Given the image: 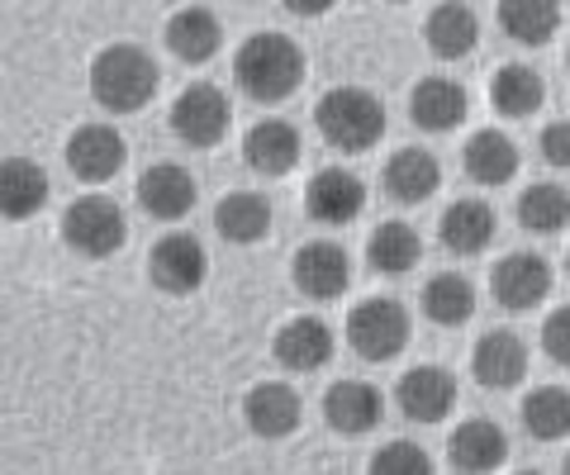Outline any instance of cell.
I'll return each instance as SVG.
<instances>
[{
  "label": "cell",
  "mask_w": 570,
  "mask_h": 475,
  "mask_svg": "<svg viewBox=\"0 0 570 475\" xmlns=\"http://www.w3.org/2000/svg\"><path fill=\"white\" fill-rule=\"evenodd\" d=\"M214 228L228 243H262L272 234V200L262 190H234V196H224L219 209H214Z\"/></svg>",
  "instance_id": "25"
},
{
  "label": "cell",
  "mask_w": 570,
  "mask_h": 475,
  "mask_svg": "<svg viewBox=\"0 0 570 475\" xmlns=\"http://www.w3.org/2000/svg\"><path fill=\"white\" fill-rule=\"evenodd\" d=\"M138 205L148 209L153 219H186L190 209H195V176L186 167H176V162H157L142 171V181H138Z\"/></svg>",
  "instance_id": "20"
},
{
  "label": "cell",
  "mask_w": 570,
  "mask_h": 475,
  "mask_svg": "<svg viewBox=\"0 0 570 475\" xmlns=\"http://www.w3.org/2000/svg\"><path fill=\"white\" fill-rule=\"evenodd\" d=\"M243 418H247V428H253L257 437H272V443H276V437H291L299 428L305 404H299V395L285 380H262V385L247 390Z\"/></svg>",
  "instance_id": "11"
},
{
  "label": "cell",
  "mask_w": 570,
  "mask_h": 475,
  "mask_svg": "<svg viewBox=\"0 0 570 475\" xmlns=\"http://www.w3.org/2000/svg\"><path fill=\"white\" fill-rule=\"evenodd\" d=\"M366 475H433V462L419 443H385L376 456H371Z\"/></svg>",
  "instance_id": "34"
},
{
  "label": "cell",
  "mask_w": 570,
  "mask_h": 475,
  "mask_svg": "<svg viewBox=\"0 0 570 475\" xmlns=\"http://www.w3.org/2000/svg\"><path fill=\"white\" fill-rule=\"evenodd\" d=\"M381 181H385V196H390V200H400V205H423V200L442 186V167H438L433 152H423V148H400V152L385 162Z\"/></svg>",
  "instance_id": "22"
},
{
  "label": "cell",
  "mask_w": 570,
  "mask_h": 475,
  "mask_svg": "<svg viewBox=\"0 0 570 475\" xmlns=\"http://www.w3.org/2000/svg\"><path fill=\"white\" fill-rule=\"evenodd\" d=\"M228 125H234V105H228V96H224L214 81L186 86V91L176 96V105H171V129H176V138H181V144H190V148H214V144H224Z\"/></svg>",
  "instance_id": "6"
},
{
  "label": "cell",
  "mask_w": 570,
  "mask_h": 475,
  "mask_svg": "<svg viewBox=\"0 0 570 475\" xmlns=\"http://www.w3.org/2000/svg\"><path fill=\"white\" fill-rule=\"evenodd\" d=\"M148 276L163 295H195L209 276V257H205V243L195 234H163L153 243V257H148Z\"/></svg>",
  "instance_id": "7"
},
{
  "label": "cell",
  "mask_w": 570,
  "mask_h": 475,
  "mask_svg": "<svg viewBox=\"0 0 570 475\" xmlns=\"http://www.w3.org/2000/svg\"><path fill=\"white\" fill-rule=\"evenodd\" d=\"M542 157L551 167H570V119H557V125H547L542 129Z\"/></svg>",
  "instance_id": "36"
},
{
  "label": "cell",
  "mask_w": 570,
  "mask_h": 475,
  "mask_svg": "<svg viewBox=\"0 0 570 475\" xmlns=\"http://www.w3.org/2000/svg\"><path fill=\"white\" fill-rule=\"evenodd\" d=\"M362 205H366V186L343 167H324L305 186V209H309L314 224H333V228L352 224L356 215H362Z\"/></svg>",
  "instance_id": "12"
},
{
  "label": "cell",
  "mask_w": 570,
  "mask_h": 475,
  "mask_svg": "<svg viewBox=\"0 0 570 475\" xmlns=\"http://www.w3.org/2000/svg\"><path fill=\"white\" fill-rule=\"evenodd\" d=\"M519 224L528 234H561L570 224V190L557 181H542V186H528L519 196Z\"/></svg>",
  "instance_id": "33"
},
{
  "label": "cell",
  "mask_w": 570,
  "mask_h": 475,
  "mask_svg": "<svg viewBox=\"0 0 570 475\" xmlns=\"http://www.w3.org/2000/svg\"><path fill=\"white\" fill-rule=\"evenodd\" d=\"M542 347H547V357H551V362L570 366V305L551 309V319L542 324Z\"/></svg>",
  "instance_id": "35"
},
{
  "label": "cell",
  "mask_w": 570,
  "mask_h": 475,
  "mask_svg": "<svg viewBox=\"0 0 570 475\" xmlns=\"http://www.w3.org/2000/svg\"><path fill=\"white\" fill-rule=\"evenodd\" d=\"M347 343L356 357L390 362L409 347V314L400 300H362L347 314Z\"/></svg>",
  "instance_id": "5"
},
{
  "label": "cell",
  "mask_w": 570,
  "mask_h": 475,
  "mask_svg": "<svg viewBox=\"0 0 570 475\" xmlns=\"http://www.w3.org/2000/svg\"><path fill=\"white\" fill-rule=\"evenodd\" d=\"M318 133L328 138L337 152H366L385 138V105L362 91V86H333V91L318 100Z\"/></svg>",
  "instance_id": "3"
},
{
  "label": "cell",
  "mask_w": 570,
  "mask_h": 475,
  "mask_svg": "<svg viewBox=\"0 0 570 475\" xmlns=\"http://www.w3.org/2000/svg\"><path fill=\"white\" fill-rule=\"evenodd\" d=\"M400 409L414 424H442L456 409V376L442 366H414L400 380Z\"/></svg>",
  "instance_id": "13"
},
{
  "label": "cell",
  "mask_w": 570,
  "mask_h": 475,
  "mask_svg": "<svg viewBox=\"0 0 570 475\" xmlns=\"http://www.w3.org/2000/svg\"><path fill=\"white\" fill-rule=\"evenodd\" d=\"M519 475H538V471H519Z\"/></svg>",
  "instance_id": "38"
},
{
  "label": "cell",
  "mask_w": 570,
  "mask_h": 475,
  "mask_svg": "<svg viewBox=\"0 0 570 475\" xmlns=\"http://www.w3.org/2000/svg\"><path fill=\"white\" fill-rule=\"evenodd\" d=\"M67 167L81 176V181H110L124 167V138L110 125H81L67 138Z\"/></svg>",
  "instance_id": "21"
},
{
  "label": "cell",
  "mask_w": 570,
  "mask_h": 475,
  "mask_svg": "<svg viewBox=\"0 0 570 475\" xmlns=\"http://www.w3.org/2000/svg\"><path fill=\"white\" fill-rule=\"evenodd\" d=\"M234 77L253 100L276 105L285 96H295L299 81H305V52L285 33H253L234 52Z\"/></svg>",
  "instance_id": "1"
},
{
  "label": "cell",
  "mask_w": 570,
  "mask_h": 475,
  "mask_svg": "<svg viewBox=\"0 0 570 475\" xmlns=\"http://www.w3.org/2000/svg\"><path fill=\"white\" fill-rule=\"evenodd\" d=\"M448 456H452V466L461 475H490V471L504 466L509 437H504V428H499L494 418H466V424L452 433Z\"/></svg>",
  "instance_id": "15"
},
{
  "label": "cell",
  "mask_w": 570,
  "mask_h": 475,
  "mask_svg": "<svg viewBox=\"0 0 570 475\" xmlns=\"http://www.w3.org/2000/svg\"><path fill=\"white\" fill-rule=\"evenodd\" d=\"M566 267H570V253H566Z\"/></svg>",
  "instance_id": "40"
},
{
  "label": "cell",
  "mask_w": 570,
  "mask_h": 475,
  "mask_svg": "<svg viewBox=\"0 0 570 475\" xmlns=\"http://www.w3.org/2000/svg\"><path fill=\"white\" fill-rule=\"evenodd\" d=\"M62 238L71 253L91 257V261H105L115 257L124 248V238H129V224H124V209L100 196V190H91V196L71 200L67 215H62Z\"/></svg>",
  "instance_id": "4"
},
{
  "label": "cell",
  "mask_w": 570,
  "mask_h": 475,
  "mask_svg": "<svg viewBox=\"0 0 570 475\" xmlns=\"http://www.w3.org/2000/svg\"><path fill=\"white\" fill-rule=\"evenodd\" d=\"M566 67H570V52H566Z\"/></svg>",
  "instance_id": "39"
},
{
  "label": "cell",
  "mask_w": 570,
  "mask_h": 475,
  "mask_svg": "<svg viewBox=\"0 0 570 475\" xmlns=\"http://www.w3.org/2000/svg\"><path fill=\"white\" fill-rule=\"evenodd\" d=\"M471 366H475V380L485 385V390H513V385L528 376V347H523L519 333L494 328L475 343Z\"/></svg>",
  "instance_id": "14"
},
{
  "label": "cell",
  "mask_w": 570,
  "mask_h": 475,
  "mask_svg": "<svg viewBox=\"0 0 570 475\" xmlns=\"http://www.w3.org/2000/svg\"><path fill=\"white\" fill-rule=\"evenodd\" d=\"M523 428L538 437V443H561L570 433V390L561 385H538L523 399Z\"/></svg>",
  "instance_id": "32"
},
{
  "label": "cell",
  "mask_w": 570,
  "mask_h": 475,
  "mask_svg": "<svg viewBox=\"0 0 570 475\" xmlns=\"http://www.w3.org/2000/svg\"><path fill=\"white\" fill-rule=\"evenodd\" d=\"M91 96L110 115H138L157 96V62L138 43H110L91 62Z\"/></svg>",
  "instance_id": "2"
},
{
  "label": "cell",
  "mask_w": 570,
  "mask_h": 475,
  "mask_svg": "<svg viewBox=\"0 0 570 475\" xmlns=\"http://www.w3.org/2000/svg\"><path fill=\"white\" fill-rule=\"evenodd\" d=\"M566 475H570V452H566Z\"/></svg>",
  "instance_id": "37"
},
{
  "label": "cell",
  "mask_w": 570,
  "mask_h": 475,
  "mask_svg": "<svg viewBox=\"0 0 570 475\" xmlns=\"http://www.w3.org/2000/svg\"><path fill=\"white\" fill-rule=\"evenodd\" d=\"M366 257H371V267H376L381 276H404V271L419 267L423 243H419V234H414V224L390 219V224H381L376 234H371Z\"/></svg>",
  "instance_id": "30"
},
{
  "label": "cell",
  "mask_w": 570,
  "mask_h": 475,
  "mask_svg": "<svg viewBox=\"0 0 570 475\" xmlns=\"http://www.w3.org/2000/svg\"><path fill=\"white\" fill-rule=\"evenodd\" d=\"M347 280H352V261L337 243H305V248L295 253V286H299V295H309V300H318V305L337 300V295L347 290Z\"/></svg>",
  "instance_id": "10"
},
{
  "label": "cell",
  "mask_w": 570,
  "mask_h": 475,
  "mask_svg": "<svg viewBox=\"0 0 570 475\" xmlns=\"http://www.w3.org/2000/svg\"><path fill=\"white\" fill-rule=\"evenodd\" d=\"M494 228H499L494 209L485 200H456L448 215H442V243L461 257H475L494 243Z\"/></svg>",
  "instance_id": "27"
},
{
  "label": "cell",
  "mask_w": 570,
  "mask_h": 475,
  "mask_svg": "<svg viewBox=\"0 0 570 475\" xmlns=\"http://www.w3.org/2000/svg\"><path fill=\"white\" fill-rule=\"evenodd\" d=\"M423 39H428V48H433L438 58L456 62L480 43V20H475V10L456 6V0L452 6H433L428 10V20H423Z\"/></svg>",
  "instance_id": "24"
},
{
  "label": "cell",
  "mask_w": 570,
  "mask_h": 475,
  "mask_svg": "<svg viewBox=\"0 0 570 475\" xmlns=\"http://www.w3.org/2000/svg\"><path fill=\"white\" fill-rule=\"evenodd\" d=\"M423 314L433 324H442V328H461L471 319V309H475V286L461 271H438L433 280L423 286Z\"/></svg>",
  "instance_id": "29"
},
{
  "label": "cell",
  "mask_w": 570,
  "mask_h": 475,
  "mask_svg": "<svg viewBox=\"0 0 570 475\" xmlns=\"http://www.w3.org/2000/svg\"><path fill=\"white\" fill-rule=\"evenodd\" d=\"M272 352L285 372H318L333 357V328L324 319H314V314H299V319L281 324Z\"/></svg>",
  "instance_id": "16"
},
{
  "label": "cell",
  "mask_w": 570,
  "mask_h": 475,
  "mask_svg": "<svg viewBox=\"0 0 570 475\" xmlns=\"http://www.w3.org/2000/svg\"><path fill=\"white\" fill-rule=\"evenodd\" d=\"M461 167H466V176L480 186H504V181H513V171H519V148L499 129H480L471 144L461 148Z\"/></svg>",
  "instance_id": "26"
},
{
  "label": "cell",
  "mask_w": 570,
  "mask_h": 475,
  "mask_svg": "<svg viewBox=\"0 0 570 475\" xmlns=\"http://www.w3.org/2000/svg\"><path fill=\"white\" fill-rule=\"evenodd\" d=\"M299 152H305V144H299V129L285 125V119H262V125H253V129H247V138H243L247 167L262 171V176L295 171Z\"/></svg>",
  "instance_id": "19"
},
{
  "label": "cell",
  "mask_w": 570,
  "mask_h": 475,
  "mask_svg": "<svg viewBox=\"0 0 570 475\" xmlns=\"http://www.w3.org/2000/svg\"><path fill=\"white\" fill-rule=\"evenodd\" d=\"M48 205V171L33 157H0V219H33Z\"/></svg>",
  "instance_id": "17"
},
{
  "label": "cell",
  "mask_w": 570,
  "mask_h": 475,
  "mask_svg": "<svg viewBox=\"0 0 570 475\" xmlns=\"http://www.w3.org/2000/svg\"><path fill=\"white\" fill-rule=\"evenodd\" d=\"M167 48L176 52L181 62H209L214 52L224 48V24L219 14L205 10V6H186L167 20Z\"/></svg>",
  "instance_id": "23"
},
{
  "label": "cell",
  "mask_w": 570,
  "mask_h": 475,
  "mask_svg": "<svg viewBox=\"0 0 570 475\" xmlns=\"http://www.w3.org/2000/svg\"><path fill=\"white\" fill-rule=\"evenodd\" d=\"M490 290H494L499 309L528 314L551 295V267L538 253H513L490 271Z\"/></svg>",
  "instance_id": "8"
},
{
  "label": "cell",
  "mask_w": 570,
  "mask_h": 475,
  "mask_svg": "<svg viewBox=\"0 0 570 475\" xmlns=\"http://www.w3.org/2000/svg\"><path fill=\"white\" fill-rule=\"evenodd\" d=\"M324 418L343 437H362L385 418V399L371 380H337L324 399Z\"/></svg>",
  "instance_id": "18"
},
{
  "label": "cell",
  "mask_w": 570,
  "mask_h": 475,
  "mask_svg": "<svg viewBox=\"0 0 570 475\" xmlns=\"http://www.w3.org/2000/svg\"><path fill=\"white\" fill-rule=\"evenodd\" d=\"M499 24H504L509 39L542 48L561 29V10L551 0H509V6H499Z\"/></svg>",
  "instance_id": "31"
},
{
  "label": "cell",
  "mask_w": 570,
  "mask_h": 475,
  "mask_svg": "<svg viewBox=\"0 0 570 475\" xmlns=\"http://www.w3.org/2000/svg\"><path fill=\"white\" fill-rule=\"evenodd\" d=\"M466 110H471V96H466V86L452 81V77H423L414 86V96H409V115H414V125L423 133L461 129Z\"/></svg>",
  "instance_id": "9"
},
{
  "label": "cell",
  "mask_w": 570,
  "mask_h": 475,
  "mask_svg": "<svg viewBox=\"0 0 570 475\" xmlns=\"http://www.w3.org/2000/svg\"><path fill=\"white\" fill-rule=\"evenodd\" d=\"M547 96V86L542 77L532 72V67L523 62H509V67H499L494 81H490V105L504 119H528V115H538V105Z\"/></svg>",
  "instance_id": "28"
}]
</instances>
